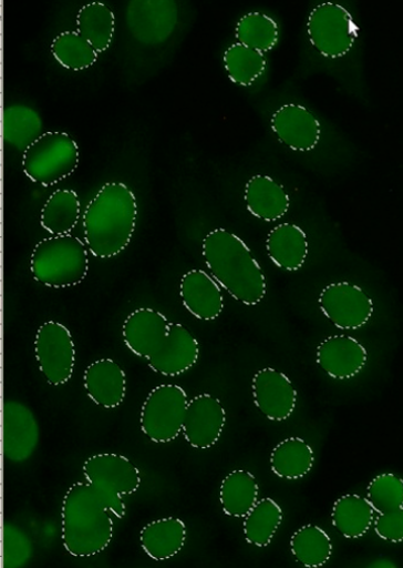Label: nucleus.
<instances>
[{"mask_svg": "<svg viewBox=\"0 0 403 568\" xmlns=\"http://www.w3.org/2000/svg\"><path fill=\"white\" fill-rule=\"evenodd\" d=\"M137 199L124 183L105 184L83 213V236L91 255L110 260L131 244L136 230Z\"/></svg>", "mask_w": 403, "mask_h": 568, "instance_id": "f257e3e1", "label": "nucleus"}, {"mask_svg": "<svg viewBox=\"0 0 403 568\" xmlns=\"http://www.w3.org/2000/svg\"><path fill=\"white\" fill-rule=\"evenodd\" d=\"M211 276L235 300L258 305L267 293L265 274L247 244L226 231L211 232L202 245Z\"/></svg>", "mask_w": 403, "mask_h": 568, "instance_id": "f03ea898", "label": "nucleus"}, {"mask_svg": "<svg viewBox=\"0 0 403 568\" xmlns=\"http://www.w3.org/2000/svg\"><path fill=\"white\" fill-rule=\"evenodd\" d=\"M113 513L86 483L70 487L62 504V541L74 557L103 552L114 537Z\"/></svg>", "mask_w": 403, "mask_h": 568, "instance_id": "7ed1b4c3", "label": "nucleus"}, {"mask_svg": "<svg viewBox=\"0 0 403 568\" xmlns=\"http://www.w3.org/2000/svg\"><path fill=\"white\" fill-rule=\"evenodd\" d=\"M31 272L34 280L46 287L76 286L89 272L87 247L72 235L43 240L33 251Z\"/></svg>", "mask_w": 403, "mask_h": 568, "instance_id": "20e7f679", "label": "nucleus"}, {"mask_svg": "<svg viewBox=\"0 0 403 568\" xmlns=\"http://www.w3.org/2000/svg\"><path fill=\"white\" fill-rule=\"evenodd\" d=\"M83 476L111 509L123 519L126 515L125 496L135 494L142 484L138 468L126 457L115 453H101L83 464Z\"/></svg>", "mask_w": 403, "mask_h": 568, "instance_id": "39448f33", "label": "nucleus"}, {"mask_svg": "<svg viewBox=\"0 0 403 568\" xmlns=\"http://www.w3.org/2000/svg\"><path fill=\"white\" fill-rule=\"evenodd\" d=\"M79 161V146L69 134L48 132L24 152L22 166L31 181L49 187L72 175Z\"/></svg>", "mask_w": 403, "mask_h": 568, "instance_id": "423d86ee", "label": "nucleus"}, {"mask_svg": "<svg viewBox=\"0 0 403 568\" xmlns=\"http://www.w3.org/2000/svg\"><path fill=\"white\" fill-rule=\"evenodd\" d=\"M185 390L177 385H161L147 396L141 414V427L153 442L165 444L176 439L183 429L188 405Z\"/></svg>", "mask_w": 403, "mask_h": 568, "instance_id": "0eeeda50", "label": "nucleus"}, {"mask_svg": "<svg viewBox=\"0 0 403 568\" xmlns=\"http://www.w3.org/2000/svg\"><path fill=\"white\" fill-rule=\"evenodd\" d=\"M308 34L323 57L335 60L352 50L359 28L347 9L335 3H323L311 12Z\"/></svg>", "mask_w": 403, "mask_h": 568, "instance_id": "6e6552de", "label": "nucleus"}, {"mask_svg": "<svg viewBox=\"0 0 403 568\" xmlns=\"http://www.w3.org/2000/svg\"><path fill=\"white\" fill-rule=\"evenodd\" d=\"M35 357L40 371L52 386L70 382L75 366V345L70 329L60 322L43 323L35 337Z\"/></svg>", "mask_w": 403, "mask_h": 568, "instance_id": "1a4fd4ad", "label": "nucleus"}, {"mask_svg": "<svg viewBox=\"0 0 403 568\" xmlns=\"http://www.w3.org/2000/svg\"><path fill=\"white\" fill-rule=\"evenodd\" d=\"M322 313L341 329H358L372 317L374 304L358 285L348 282L328 285L319 297Z\"/></svg>", "mask_w": 403, "mask_h": 568, "instance_id": "9d476101", "label": "nucleus"}, {"mask_svg": "<svg viewBox=\"0 0 403 568\" xmlns=\"http://www.w3.org/2000/svg\"><path fill=\"white\" fill-rule=\"evenodd\" d=\"M227 422L221 402L209 394H200L188 402L182 434L194 448L207 449L220 439Z\"/></svg>", "mask_w": 403, "mask_h": 568, "instance_id": "9b49d317", "label": "nucleus"}, {"mask_svg": "<svg viewBox=\"0 0 403 568\" xmlns=\"http://www.w3.org/2000/svg\"><path fill=\"white\" fill-rule=\"evenodd\" d=\"M270 124L279 142L294 152H311L321 141V123L304 105H281L275 111Z\"/></svg>", "mask_w": 403, "mask_h": 568, "instance_id": "f8f14e48", "label": "nucleus"}, {"mask_svg": "<svg viewBox=\"0 0 403 568\" xmlns=\"http://www.w3.org/2000/svg\"><path fill=\"white\" fill-rule=\"evenodd\" d=\"M40 425L25 404L18 400L4 403V456L13 464L30 460L40 443Z\"/></svg>", "mask_w": 403, "mask_h": 568, "instance_id": "ddd939ff", "label": "nucleus"}, {"mask_svg": "<svg viewBox=\"0 0 403 568\" xmlns=\"http://www.w3.org/2000/svg\"><path fill=\"white\" fill-rule=\"evenodd\" d=\"M198 358L197 339L184 325L170 322L163 344L147 363L158 375L177 377L193 368Z\"/></svg>", "mask_w": 403, "mask_h": 568, "instance_id": "4468645a", "label": "nucleus"}, {"mask_svg": "<svg viewBox=\"0 0 403 568\" xmlns=\"http://www.w3.org/2000/svg\"><path fill=\"white\" fill-rule=\"evenodd\" d=\"M252 395L257 408L270 420L282 422L293 413L297 392L281 372L265 368L252 379Z\"/></svg>", "mask_w": 403, "mask_h": 568, "instance_id": "2eb2a0df", "label": "nucleus"}, {"mask_svg": "<svg viewBox=\"0 0 403 568\" xmlns=\"http://www.w3.org/2000/svg\"><path fill=\"white\" fill-rule=\"evenodd\" d=\"M317 363L330 377L347 381L358 376L368 363V353L350 335H333L322 341Z\"/></svg>", "mask_w": 403, "mask_h": 568, "instance_id": "dca6fc26", "label": "nucleus"}, {"mask_svg": "<svg viewBox=\"0 0 403 568\" xmlns=\"http://www.w3.org/2000/svg\"><path fill=\"white\" fill-rule=\"evenodd\" d=\"M170 322L161 312L143 307L132 312L124 322L123 336L127 348L148 361L165 339Z\"/></svg>", "mask_w": 403, "mask_h": 568, "instance_id": "f3484780", "label": "nucleus"}, {"mask_svg": "<svg viewBox=\"0 0 403 568\" xmlns=\"http://www.w3.org/2000/svg\"><path fill=\"white\" fill-rule=\"evenodd\" d=\"M179 296L185 308L200 321H215L225 310L221 286L205 271L186 273L179 283Z\"/></svg>", "mask_w": 403, "mask_h": 568, "instance_id": "a211bd4d", "label": "nucleus"}, {"mask_svg": "<svg viewBox=\"0 0 403 568\" xmlns=\"http://www.w3.org/2000/svg\"><path fill=\"white\" fill-rule=\"evenodd\" d=\"M83 385L89 398L106 409L120 407L126 398V373L112 359H100L91 364L84 371Z\"/></svg>", "mask_w": 403, "mask_h": 568, "instance_id": "6ab92c4d", "label": "nucleus"}, {"mask_svg": "<svg viewBox=\"0 0 403 568\" xmlns=\"http://www.w3.org/2000/svg\"><path fill=\"white\" fill-rule=\"evenodd\" d=\"M266 248L270 261L286 272H297L304 266L310 252L306 232L288 222L278 224L268 234Z\"/></svg>", "mask_w": 403, "mask_h": 568, "instance_id": "aec40b11", "label": "nucleus"}, {"mask_svg": "<svg viewBox=\"0 0 403 568\" xmlns=\"http://www.w3.org/2000/svg\"><path fill=\"white\" fill-rule=\"evenodd\" d=\"M245 202L248 211L265 222L280 220L290 206L285 187L266 175H255L247 182Z\"/></svg>", "mask_w": 403, "mask_h": 568, "instance_id": "412c9836", "label": "nucleus"}, {"mask_svg": "<svg viewBox=\"0 0 403 568\" xmlns=\"http://www.w3.org/2000/svg\"><path fill=\"white\" fill-rule=\"evenodd\" d=\"M186 525L175 517L147 524L141 531V545L152 559L163 561L176 556L186 541Z\"/></svg>", "mask_w": 403, "mask_h": 568, "instance_id": "4be33fe9", "label": "nucleus"}, {"mask_svg": "<svg viewBox=\"0 0 403 568\" xmlns=\"http://www.w3.org/2000/svg\"><path fill=\"white\" fill-rule=\"evenodd\" d=\"M316 463L314 450L300 437H288L271 452L270 468L279 478L298 480L307 477Z\"/></svg>", "mask_w": 403, "mask_h": 568, "instance_id": "5701e85b", "label": "nucleus"}, {"mask_svg": "<svg viewBox=\"0 0 403 568\" xmlns=\"http://www.w3.org/2000/svg\"><path fill=\"white\" fill-rule=\"evenodd\" d=\"M116 29L114 12L104 3H90L81 8L76 17V32L97 53L106 52L113 42Z\"/></svg>", "mask_w": 403, "mask_h": 568, "instance_id": "b1692460", "label": "nucleus"}, {"mask_svg": "<svg viewBox=\"0 0 403 568\" xmlns=\"http://www.w3.org/2000/svg\"><path fill=\"white\" fill-rule=\"evenodd\" d=\"M3 135L8 145L25 152L43 135V122L31 106L13 104L4 109Z\"/></svg>", "mask_w": 403, "mask_h": 568, "instance_id": "393cba45", "label": "nucleus"}, {"mask_svg": "<svg viewBox=\"0 0 403 568\" xmlns=\"http://www.w3.org/2000/svg\"><path fill=\"white\" fill-rule=\"evenodd\" d=\"M374 509L366 498L347 495L338 499L332 509V523L345 538L363 537L374 523Z\"/></svg>", "mask_w": 403, "mask_h": 568, "instance_id": "a878e982", "label": "nucleus"}, {"mask_svg": "<svg viewBox=\"0 0 403 568\" xmlns=\"http://www.w3.org/2000/svg\"><path fill=\"white\" fill-rule=\"evenodd\" d=\"M80 212L81 204L76 192L58 190L42 209L41 224L52 236L70 235L79 222Z\"/></svg>", "mask_w": 403, "mask_h": 568, "instance_id": "bb28decb", "label": "nucleus"}, {"mask_svg": "<svg viewBox=\"0 0 403 568\" xmlns=\"http://www.w3.org/2000/svg\"><path fill=\"white\" fill-rule=\"evenodd\" d=\"M259 486L255 476L245 470L229 474L220 488V501L226 515L245 518L256 506Z\"/></svg>", "mask_w": 403, "mask_h": 568, "instance_id": "cd10ccee", "label": "nucleus"}, {"mask_svg": "<svg viewBox=\"0 0 403 568\" xmlns=\"http://www.w3.org/2000/svg\"><path fill=\"white\" fill-rule=\"evenodd\" d=\"M293 557L310 568L326 565L333 552V544L326 530L316 525L300 527L290 538Z\"/></svg>", "mask_w": 403, "mask_h": 568, "instance_id": "c85d7f7f", "label": "nucleus"}, {"mask_svg": "<svg viewBox=\"0 0 403 568\" xmlns=\"http://www.w3.org/2000/svg\"><path fill=\"white\" fill-rule=\"evenodd\" d=\"M282 521V510L271 498L259 500L245 517L246 540L257 547L268 546Z\"/></svg>", "mask_w": 403, "mask_h": 568, "instance_id": "c756f323", "label": "nucleus"}, {"mask_svg": "<svg viewBox=\"0 0 403 568\" xmlns=\"http://www.w3.org/2000/svg\"><path fill=\"white\" fill-rule=\"evenodd\" d=\"M224 61L229 79L241 87L252 85L267 67L264 53L240 43L232 44L225 52Z\"/></svg>", "mask_w": 403, "mask_h": 568, "instance_id": "7c9ffc66", "label": "nucleus"}, {"mask_svg": "<svg viewBox=\"0 0 403 568\" xmlns=\"http://www.w3.org/2000/svg\"><path fill=\"white\" fill-rule=\"evenodd\" d=\"M236 38L238 43L265 54L277 45L279 27L266 14L249 13L239 20Z\"/></svg>", "mask_w": 403, "mask_h": 568, "instance_id": "2f4dec72", "label": "nucleus"}, {"mask_svg": "<svg viewBox=\"0 0 403 568\" xmlns=\"http://www.w3.org/2000/svg\"><path fill=\"white\" fill-rule=\"evenodd\" d=\"M51 52L63 68L71 71L92 67L99 54L81 34L73 31L59 34L52 42Z\"/></svg>", "mask_w": 403, "mask_h": 568, "instance_id": "473e14b6", "label": "nucleus"}, {"mask_svg": "<svg viewBox=\"0 0 403 568\" xmlns=\"http://www.w3.org/2000/svg\"><path fill=\"white\" fill-rule=\"evenodd\" d=\"M366 494V499L378 515L403 509V480L392 474L375 477Z\"/></svg>", "mask_w": 403, "mask_h": 568, "instance_id": "72a5a7b5", "label": "nucleus"}, {"mask_svg": "<svg viewBox=\"0 0 403 568\" xmlns=\"http://www.w3.org/2000/svg\"><path fill=\"white\" fill-rule=\"evenodd\" d=\"M33 555L30 537L18 526L8 523L4 526V568L25 566Z\"/></svg>", "mask_w": 403, "mask_h": 568, "instance_id": "f704fd0d", "label": "nucleus"}, {"mask_svg": "<svg viewBox=\"0 0 403 568\" xmlns=\"http://www.w3.org/2000/svg\"><path fill=\"white\" fill-rule=\"evenodd\" d=\"M376 535L390 542L403 541V509L378 515L373 523Z\"/></svg>", "mask_w": 403, "mask_h": 568, "instance_id": "c9c22d12", "label": "nucleus"}]
</instances>
